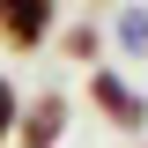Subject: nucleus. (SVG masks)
I'll list each match as a JSON object with an SVG mask.
<instances>
[{"mask_svg": "<svg viewBox=\"0 0 148 148\" xmlns=\"http://www.w3.org/2000/svg\"><path fill=\"white\" fill-rule=\"evenodd\" d=\"M89 104L104 111L119 133H148V96L133 89L126 74H111V67H89Z\"/></svg>", "mask_w": 148, "mask_h": 148, "instance_id": "1", "label": "nucleus"}, {"mask_svg": "<svg viewBox=\"0 0 148 148\" xmlns=\"http://www.w3.org/2000/svg\"><path fill=\"white\" fill-rule=\"evenodd\" d=\"M67 119H74L67 89H37L30 104H22V119H15V141H8V148H59Z\"/></svg>", "mask_w": 148, "mask_h": 148, "instance_id": "2", "label": "nucleus"}, {"mask_svg": "<svg viewBox=\"0 0 148 148\" xmlns=\"http://www.w3.org/2000/svg\"><path fill=\"white\" fill-rule=\"evenodd\" d=\"M52 15H59V0H30L15 22H0V45H8V52H37V45L52 37Z\"/></svg>", "mask_w": 148, "mask_h": 148, "instance_id": "3", "label": "nucleus"}, {"mask_svg": "<svg viewBox=\"0 0 148 148\" xmlns=\"http://www.w3.org/2000/svg\"><path fill=\"white\" fill-rule=\"evenodd\" d=\"M59 52H67V59H82V67H96V52H104L96 22H67V30H59Z\"/></svg>", "mask_w": 148, "mask_h": 148, "instance_id": "4", "label": "nucleus"}, {"mask_svg": "<svg viewBox=\"0 0 148 148\" xmlns=\"http://www.w3.org/2000/svg\"><path fill=\"white\" fill-rule=\"evenodd\" d=\"M119 45L133 59H148V8H119Z\"/></svg>", "mask_w": 148, "mask_h": 148, "instance_id": "5", "label": "nucleus"}, {"mask_svg": "<svg viewBox=\"0 0 148 148\" xmlns=\"http://www.w3.org/2000/svg\"><path fill=\"white\" fill-rule=\"evenodd\" d=\"M15 119H22V89L8 82V74H0V148L15 141Z\"/></svg>", "mask_w": 148, "mask_h": 148, "instance_id": "6", "label": "nucleus"}, {"mask_svg": "<svg viewBox=\"0 0 148 148\" xmlns=\"http://www.w3.org/2000/svg\"><path fill=\"white\" fill-rule=\"evenodd\" d=\"M22 8H30V0H0V22H15V15H22Z\"/></svg>", "mask_w": 148, "mask_h": 148, "instance_id": "7", "label": "nucleus"}, {"mask_svg": "<svg viewBox=\"0 0 148 148\" xmlns=\"http://www.w3.org/2000/svg\"><path fill=\"white\" fill-rule=\"evenodd\" d=\"M141 148H148V141H141Z\"/></svg>", "mask_w": 148, "mask_h": 148, "instance_id": "8", "label": "nucleus"}]
</instances>
